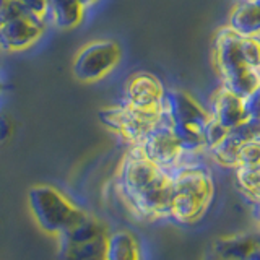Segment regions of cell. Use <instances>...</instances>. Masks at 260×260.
Returning <instances> with one entry per match:
<instances>
[{"label":"cell","mask_w":260,"mask_h":260,"mask_svg":"<svg viewBox=\"0 0 260 260\" xmlns=\"http://www.w3.org/2000/svg\"><path fill=\"white\" fill-rule=\"evenodd\" d=\"M120 197L137 216L146 221L169 218L173 176L154 165L137 148L130 146L117 169Z\"/></svg>","instance_id":"cell-1"},{"label":"cell","mask_w":260,"mask_h":260,"mask_svg":"<svg viewBox=\"0 0 260 260\" xmlns=\"http://www.w3.org/2000/svg\"><path fill=\"white\" fill-rule=\"evenodd\" d=\"M213 65L223 86L247 98L260 86V38L241 36L226 24L213 39Z\"/></svg>","instance_id":"cell-2"},{"label":"cell","mask_w":260,"mask_h":260,"mask_svg":"<svg viewBox=\"0 0 260 260\" xmlns=\"http://www.w3.org/2000/svg\"><path fill=\"white\" fill-rule=\"evenodd\" d=\"M171 176L173 192L169 218L181 224L199 223L215 197V181L210 168L192 156L171 169Z\"/></svg>","instance_id":"cell-3"},{"label":"cell","mask_w":260,"mask_h":260,"mask_svg":"<svg viewBox=\"0 0 260 260\" xmlns=\"http://www.w3.org/2000/svg\"><path fill=\"white\" fill-rule=\"evenodd\" d=\"M165 114L174 134L187 154L199 156L207 153L205 128L210 120V111L184 91V89H166Z\"/></svg>","instance_id":"cell-4"},{"label":"cell","mask_w":260,"mask_h":260,"mask_svg":"<svg viewBox=\"0 0 260 260\" xmlns=\"http://www.w3.org/2000/svg\"><path fill=\"white\" fill-rule=\"evenodd\" d=\"M109 233L104 223L85 213L77 223L59 233L57 260H106Z\"/></svg>","instance_id":"cell-5"},{"label":"cell","mask_w":260,"mask_h":260,"mask_svg":"<svg viewBox=\"0 0 260 260\" xmlns=\"http://www.w3.org/2000/svg\"><path fill=\"white\" fill-rule=\"evenodd\" d=\"M28 200L38 224L51 234L62 233L86 213L72 203L60 190L46 184L31 187Z\"/></svg>","instance_id":"cell-6"},{"label":"cell","mask_w":260,"mask_h":260,"mask_svg":"<svg viewBox=\"0 0 260 260\" xmlns=\"http://www.w3.org/2000/svg\"><path fill=\"white\" fill-rule=\"evenodd\" d=\"M162 114H165V108L161 111H143L120 103L117 106L100 109L98 117L104 127L116 132L128 146H135L158 124Z\"/></svg>","instance_id":"cell-7"},{"label":"cell","mask_w":260,"mask_h":260,"mask_svg":"<svg viewBox=\"0 0 260 260\" xmlns=\"http://www.w3.org/2000/svg\"><path fill=\"white\" fill-rule=\"evenodd\" d=\"M122 57L119 43L112 39H96L80 47L73 57L72 72L81 83H94L117 67Z\"/></svg>","instance_id":"cell-8"},{"label":"cell","mask_w":260,"mask_h":260,"mask_svg":"<svg viewBox=\"0 0 260 260\" xmlns=\"http://www.w3.org/2000/svg\"><path fill=\"white\" fill-rule=\"evenodd\" d=\"M135 146L150 161H153L154 165L169 169V171L174 169L177 165H181L185 158L193 156V154H187L182 150V146L179 143L174 130L166 117V114H162V117L159 119L158 124Z\"/></svg>","instance_id":"cell-9"},{"label":"cell","mask_w":260,"mask_h":260,"mask_svg":"<svg viewBox=\"0 0 260 260\" xmlns=\"http://www.w3.org/2000/svg\"><path fill=\"white\" fill-rule=\"evenodd\" d=\"M166 88L161 80L150 72H134L122 89V104L143 111H161L165 108Z\"/></svg>","instance_id":"cell-10"},{"label":"cell","mask_w":260,"mask_h":260,"mask_svg":"<svg viewBox=\"0 0 260 260\" xmlns=\"http://www.w3.org/2000/svg\"><path fill=\"white\" fill-rule=\"evenodd\" d=\"M47 23L32 15H23L0 26V49L5 52L26 51L44 35Z\"/></svg>","instance_id":"cell-11"},{"label":"cell","mask_w":260,"mask_h":260,"mask_svg":"<svg viewBox=\"0 0 260 260\" xmlns=\"http://www.w3.org/2000/svg\"><path fill=\"white\" fill-rule=\"evenodd\" d=\"M210 116L228 132L241 125L247 117L246 98L233 93L231 89L219 85L210 98Z\"/></svg>","instance_id":"cell-12"},{"label":"cell","mask_w":260,"mask_h":260,"mask_svg":"<svg viewBox=\"0 0 260 260\" xmlns=\"http://www.w3.org/2000/svg\"><path fill=\"white\" fill-rule=\"evenodd\" d=\"M85 7L78 0H47L46 21L57 29H73L85 18Z\"/></svg>","instance_id":"cell-13"},{"label":"cell","mask_w":260,"mask_h":260,"mask_svg":"<svg viewBox=\"0 0 260 260\" xmlns=\"http://www.w3.org/2000/svg\"><path fill=\"white\" fill-rule=\"evenodd\" d=\"M230 26L241 36L260 38V0H242L233 8Z\"/></svg>","instance_id":"cell-14"},{"label":"cell","mask_w":260,"mask_h":260,"mask_svg":"<svg viewBox=\"0 0 260 260\" xmlns=\"http://www.w3.org/2000/svg\"><path fill=\"white\" fill-rule=\"evenodd\" d=\"M258 242L257 236L249 233L228 234L215 241L213 250L219 260H246Z\"/></svg>","instance_id":"cell-15"},{"label":"cell","mask_w":260,"mask_h":260,"mask_svg":"<svg viewBox=\"0 0 260 260\" xmlns=\"http://www.w3.org/2000/svg\"><path fill=\"white\" fill-rule=\"evenodd\" d=\"M106 260H142L140 244L128 231H116L109 234Z\"/></svg>","instance_id":"cell-16"},{"label":"cell","mask_w":260,"mask_h":260,"mask_svg":"<svg viewBox=\"0 0 260 260\" xmlns=\"http://www.w3.org/2000/svg\"><path fill=\"white\" fill-rule=\"evenodd\" d=\"M236 185L252 205L260 203V166H241L234 169Z\"/></svg>","instance_id":"cell-17"},{"label":"cell","mask_w":260,"mask_h":260,"mask_svg":"<svg viewBox=\"0 0 260 260\" xmlns=\"http://www.w3.org/2000/svg\"><path fill=\"white\" fill-rule=\"evenodd\" d=\"M236 161H238V166H260V142L258 140H252V142H246L239 146L238 150V156H236Z\"/></svg>","instance_id":"cell-18"},{"label":"cell","mask_w":260,"mask_h":260,"mask_svg":"<svg viewBox=\"0 0 260 260\" xmlns=\"http://www.w3.org/2000/svg\"><path fill=\"white\" fill-rule=\"evenodd\" d=\"M23 15H29L20 0H0V26L4 23L18 18Z\"/></svg>","instance_id":"cell-19"},{"label":"cell","mask_w":260,"mask_h":260,"mask_svg":"<svg viewBox=\"0 0 260 260\" xmlns=\"http://www.w3.org/2000/svg\"><path fill=\"white\" fill-rule=\"evenodd\" d=\"M21 5L24 7L29 15L38 16V18L46 20V12H47V0H20ZM47 23V21H46Z\"/></svg>","instance_id":"cell-20"},{"label":"cell","mask_w":260,"mask_h":260,"mask_svg":"<svg viewBox=\"0 0 260 260\" xmlns=\"http://www.w3.org/2000/svg\"><path fill=\"white\" fill-rule=\"evenodd\" d=\"M246 260H260V239H258V242L255 244V247L252 249L250 254L247 255Z\"/></svg>","instance_id":"cell-21"},{"label":"cell","mask_w":260,"mask_h":260,"mask_svg":"<svg viewBox=\"0 0 260 260\" xmlns=\"http://www.w3.org/2000/svg\"><path fill=\"white\" fill-rule=\"evenodd\" d=\"M252 215H254L255 221H257L258 226H260V203H255V205H254V210H252Z\"/></svg>","instance_id":"cell-22"},{"label":"cell","mask_w":260,"mask_h":260,"mask_svg":"<svg viewBox=\"0 0 260 260\" xmlns=\"http://www.w3.org/2000/svg\"><path fill=\"white\" fill-rule=\"evenodd\" d=\"M78 2H80L81 5H83V7H85V10H86V8L93 7L96 2H100V0H78Z\"/></svg>","instance_id":"cell-23"}]
</instances>
